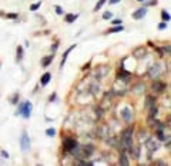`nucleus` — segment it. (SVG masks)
Masks as SVG:
<instances>
[{
	"label": "nucleus",
	"instance_id": "nucleus-5",
	"mask_svg": "<svg viewBox=\"0 0 171 166\" xmlns=\"http://www.w3.org/2000/svg\"><path fill=\"white\" fill-rule=\"evenodd\" d=\"M121 116H123V119H124L127 123H130L133 120V112H131L130 108H124V109L121 110Z\"/></svg>",
	"mask_w": 171,
	"mask_h": 166
},
{
	"label": "nucleus",
	"instance_id": "nucleus-6",
	"mask_svg": "<svg viewBox=\"0 0 171 166\" xmlns=\"http://www.w3.org/2000/svg\"><path fill=\"white\" fill-rule=\"evenodd\" d=\"M145 13H147V9H145V7H141V9L135 10L134 13H133V19H135V20L143 19L144 16H145Z\"/></svg>",
	"mask_w": 171,
	"mask_h": 166
},
{
	"label": "nucleus",
	"instance_id": "nucleus-2",
	"mask_svg": "<svg viewBox=\"0 0 171 166\" xmlns=\"http://www.w3.org/2000/svg\"><path fill=\"white\" fill-rule=\"evenodd\" d=\"M133 132H134L133 128H128V129H125V130L121 132V142H123V145H124L125 147H128L133 145Z\"/></svg>",
	"mask_w": 171,
	"mask_h": 166
},
{
	"label": "nucleus",
	"instance_id": "nucleus-21",
	"mask_svg": "<svg viewBox=\"0 0 171 166\" xmlns=\"http://www.w3.org/2000/svg\"><path fill=\"white\" fill-rule=\"evenodd\" d=\"M6 17H7V19H17V17H19V14L17 13H7V14H6Z\"/></svg>",
	"mask_w": 171,
	"mask_h": 166
},
{
	"label": "nucleus",
	"instance_id": "nucleus-18",
	"mask_svg": "<svg viewBox=\"0 0 171 166\" xmlns=\"http://www.w3.org/2000/svg\"><path fill=\"white\" fill-rule=\"evenodd\" d=\"M107 0H98L97 2V5L94 6V12H97V10H100L103 7V6H104V3H106Z\"/></svg>",
	"mask_w": 171,
	"mask_h": 166
},
{
	"label": "nucleus",
	"instance_id": "nucleus-19",
	"mask_svg": "<svg viewBox=\"0 0 171 166\" xmlns=\"http://www.w3.org/2000/svg\"><path fill=\"white\" fill-rule=\"evenodd\" d=\"M141 90H143V92H144V85H143V83H140V85H139V87H134V89H133V92L139 95V93H140V92H141Z\"/></svg>",
	"mask_w": 171,
	"mask_h": 166
},
{
	"label": "nucleus",
	"instance_id": "nucleus-8",
	"mask_svg": "<svg viewBox=\"0 0 171 166\" xmlns=\"http://www.w3.org/2000/svg\"><path fill=\"white\" fill-rule=\"evenodd\" d=\"M73 49H76V44H73V46H70L67 50L64 52V55H63V57H61V63H60V69H63L64 67V65H66V60H67V57H69V55H70V52L73 50Z\"/></svg>",
	"mask_w": 171,
	"mask_h": 166
},
{
	"label": "nucleus",
	"instance_id": "nucleus-27",
	"mask_svg": "<svg viewBox=\"0 0 171 166\" xmlns=\"http://www.w3.org/2000/svg\"><path fill=\"white\" fill-rule=\"evenodd\" d=\"M145 53V50H137L135 52V56H140V55H144Z\"/></svg>",
	"mask_w": 171,
	"mask_h": 166
},
{
	"label": "nucleus",
	"instance_id": "nucleus-10",
	"mask_svg": "<svg viewBox=\"0 0 171 166\" xmlns=\"http://www.w3.org/2000/svg\"><path fill=\"white\" fill-rule=\"evenodd\" d=\"M50 80H51V75L49 73V72H46V73L42 76V79H40V83H42V86H46Z\"/></svg>",
	"mask_w": 171,
	"mask_h": 166
},
{
	"label": "nucleus",
	"instance_id": "nucleus-31",
	"mask_svg": "<svg viewBox=\"0 0 171 166\" xmlns=\"http://www.w3.org/2000/svg\"><path fill=\"white\" fill-rule=\"evenodd\" d=\"M120 0H110V5H117Z\"/></svg>",
	"mask_w": 171,
	"mask_h": 166
},
{
	"label": "nucleus",
	"instance_id": "nucleus-13",
	"mask_svg": "<svg viewBox=\"0 0 171 166\" xmlns=\"http://www.w3.org/2000/svg\"><path fill=\"white\" fill-rule=\"evenodd\" d=\"M77 17H79V14H67L64 17V20H66V23H73Z\"/></svg>",
	"mask_w": 171,
	"mask_h": 166
},
{
	"label": "nucleus",
	"instance_id": "nucleus-7",
	"mask_svg": "<svg viewBox=\"0 0 171 166\" xmlns=\"http://www.w3.org/2000/svg\"><path fill=\"white\" fill-rule=\"evenodd\" d=\"M151 87H153L154 92H157V93H162L164 89H166V83H162V82H154Z\"/></svg>",
	"mask_w": 171,
	"mask_h": 166
},
{
	"label": "nucleus",
	"instance_id": "nucleus-26",
	"mask_svg": "<svg viewBox=\"0 0 171 166\" xmlns=\"http://www.w3.org/2000/svg\"><path fill=\"white\" fill-rule=\"evenodd\" d=\"M158 29H160V30H164V29H167V22H162V23L158 24Z\"/></svg>",
	"mask_w": 171,
	"mask_h": 166
},
{
	"label": "nucleus",
	"instance_id": "nucleus-16",
	"mask_svg": "<svg viewBox=\"0 0 171 166\" xmlns=\"http://www.w3.org/2000/svg\"><path fill=\"white\" fill-rule=\"evenodd\" d=\"M121 30H124V26H116V27H111L108 30V33H117V32H121Z\"/></svg>",
	"mask_w": 171,
	"mask_h": 166
},
{
	"label": "nucleus",
	"instance_id": "nucleus-25",
	"mask_svg": "<svg viewBox=\"0 0 171 166\" xmlns=\"http://www.w3.org/2000/svg\"><path fill=\"white\" fill-rule=\"evenodd\" d=\"M56 13L61 16V14H64V12H63V9H61L60 6H56Z\"/></svg>",
	"mask_w": 171,
	"mask_h": 166
},
{
	"label": "nucleus",
	"instance_id": "nucleus-17",
	"mask_svg": "<svg viewBox=\"0 0 171 166\" xmlns=\"http://www.w3.org/2000/svg\"><path fill=\"white\" fill-rule=\"evenodd\" d=\"M153 104H156V100H154L153 97H147V100H145V108H147V109H150Z\"/></svg>",
	"mask_w": 171,
	"mask_h": 166
},
{
	"label": "nucleus",
	"instance_id": "nucleus-28",
	"mask_svg": "<svg viewBox=\"0 0 171 166\" xmlns=\"http://www.w3.org/2000/svg\"><path fill=\"white\" fill-rule=\"evenodd\" d=\"M2 156H3V157H6V159H7V157H9V153H7V152H5V150H3V152H2Z\"/></svg>",
	"mask_w": 171,
	"mask_h": 166
},
{
	"label": "nucleus",
	"instance_id": "nucleus-30",
	"mask_svg": "<svg viewBox=\"0 0 171 166\" xmlns=\"http://www.w3.org/2000/svg\"><path fill=\"white\" fill-rule=\"evenodd\" d=\"M114 24H121V19H117V20H113Z\"/></svg>",
	"mask_w": 171,
	"mask_h": 166
},
{
	"label": "nucleus",
	"instance_id": "nucleus-15",
	"mask_svg": "<svg viewBox=\"0 0 171 166\" xmlns=\"http://www.w3.org/2000/svg\"><path fill=\"white\" fill-rule=\"evenodd\" d=\"M162 130H164V129L162 128H157V138L160 139V140H166V136H164V132H162Z\"/></svg>",
	"mask_w": 171,
	"mask_h": 166
},
{
	"label": "nucleus",
	"instance_id": "nucleus-3",
	"mask_svg": "<svg viewBox=\"0 0 171 166\" xmlns=\"http://www.w3.org/2000/svg\"><path fill=\"white\" fill-rule=\"evenodd\" d=\"M20 146H22V150H23V152H29V149H30V138H29L27 132L22 133V138H20Z\"/></svg>",
	"mask_w": 171,
	"mask_h": 166
},
{
	"label": "nucleus",
	"instance_id": "nucleus-12",
	"mask_svg": "<svg viewBox=\"0 0 171 166\" xmlns=\"http://www.w3.org/2000/svg\"><path fill=\"white\" fill-rule=\"evenodd\" d=\"M22 59H23V48L19 46L17 52H16V60H17V62H22Z\"/></svg>",
	"mask_w": 171,
	"mask_h": 166
},
{
	"label": "nucleus",
	"instance_id": "nucleus-1",
	"mask_svg": "<svg viewBox=\"0 0 171 166\" xmlns=\"http://www.w3.org/2000/svg\"><path fill=\"white\" fill-rule=\"evenodd\" d=\"M32 109H33L32 103L30 102H24V103L19 104L17 110H16V115H23L24 119H29L30 115H32Z\"/></svg>",
	"mask_w": 171,
	"mask_h": 166
},
{
	"label": "nucleus",
	"instance_id": "nucleus-33",
	"mask_svg": "<svg viewBox=\"0 0 171 166\" xmlns=\"http://www.w3.org/2000/svg\"><path fill=\"white\" fill-rule=\"evenodd\" d=\"M139 2H144V0H139Z\"/></svg>",
	"mask_w": 171,
	"mask_h": 166
},
{
	"label": "nucleus",
	"instance_id": "nucleus-23",
	"mask_svg": "<svg viewBox=\"0 0 171 166\" xmlns=\"http://www.w3.org/2000/svg\"><path fill=\"white\" fill-rule=\"evenodd\" d=\"M46 135H47V136H54V135H56V130H54L53 128L47 129V130H46Z\"/></svg>",
	"mask_w": 171,
	"mask_h": 166
},
{
	"label": "nucleus",
	"instance_id": "nucleus-24",
	"mask_svg": "<svg viewBox=\"0 0 171 166\" xmlns=\"http://www.w3.org/2000/svg\"><path fill=\"white\" fill-rule=\"evenodd\" d=\"M40 6H42V3H34V5L30 6V10H32V12H34V10L40 9Z\"/></svg>",
	"mask_w": 171,
	"mask_h": 166
},
{
	"label": "nucleus",
	"instance_id": "nucleus-32",
	"mask_svg": "<svg viewBox=\"0 0 171 166\" xmlns=\"http://www.w3.org/2000/svg\"><path fill=\"white\" fill-rule=\"evenodd\" d=\"M56 99V93H53V96H50V100H54Z\"/></svg>",
	"mask_w": 171,
	"mask_h": 166
},
{
	"label": "nucleus",
	"instance_id": "nucleus-20",
	"mask_svg": "<svg viewBox=\"0 0 171 166\" xmlns=\"http://www.w3.org/2000/svg\"><path fill=\"white\" fill-rule=\"evenodd\" d=\"M161 17H162V20H164V22H170V14L167 13L166 10L161 13Z\"/></svg>",
	"mask_w": 171,
	"mask_h": 166
},
{
	"label": "nucleus",
	"instance_id": "nucleus-22",
	"mask_svg": "<svg viewBox=\"0 0 171 166\" xmlns=\"http://www.w3.org/2000/svg\"><path fill=\"white\" fill-rule=\"evenodd\" d=\"M111 17H113V13H111V12H106V13L103 14V19L104 20H108V19H111Z\"/></svg>",
	"mask_w": 171,
	"mask_h": 166
},
{
	"label": "nucleus",
	"instance_id": "nucleus-29",
	"mask_svg": "<svg viewBox=\"0 0 171 166\" xmlns=\"http://www.w3.org/2000/svg\"><path fill=\"white\" fill-rule=\"evenodd\" d=\"M57 46H59V44H57V43H54V44H53V53H56V50H57Z\"/></svg>",
	"mask_w": 171,
	"mask_h": 166
},
{
	"label": "nucleus",
	"instance_id": "nucleus-11",
	"mask_svg": "<svg viewBox=\"0 0 171 166\" xmlns=\"http://www.w3.org/2000/svg\"><path fill=\"white\" fill-rule=\"evenodd\" d=\"M120 165H121V166H127V165H130L128 157L125 156V153H121V155H120Z\"/></svg>",
	"mask_w": 171,
	"mask_h": 166
},
{
	"label": "nucleus",
	"instance_id": "nucleus-9",
	"mask_svg": "<svg viewBox=\"0 0 171 166\" xmlns=\"http://www.w3.org/2000/svg\"><path fill=\"white\" fill-rule=\"evenodd\" d=\"M160 70H161V67L158 66V65H156V66L150 70V76L153 77V79H157V77L161 75V72H160Z\"/></svg>",
	"mask_w": 171,
	"mask_h": 166
},
{
	"label": "nucleus",
	"instance_id": "nucleus-14",
	"mask_svg": "<svg viewBox=\"0 0 171 166\" xmlns=\"http://www.w3.org/2000/svg\"><path fill=\"white\" fill-rule=\"evenodd\" d=\"M51 62H53V55H51V56H47V57H44V59H43L42 66H43V67H47Z\"/></svg>",
	"mask_w": 171,
	"mask_h": 166
},
{
	"label": "nucleus",
	"instance_id": "nucleus-4",
	"mask_svg": "<svg viewBox=\"0 0 171 166\" xmlns=\"http://www.w3.org/2000/svg\"><path fill=\"white\" fill-rule=\"evenodd\" d=\"M77 145H79V142H77L74 138H67L64 142H63V149H64L66 152H71Z\"/></svg>",
	"mask_w": 171,
	"mask_h": 166
}]
</instances>
